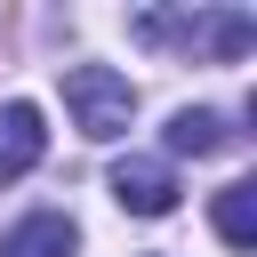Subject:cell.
<instances>
[{
	"instance_id": "6da1fadb",
	"label": "cell",
	"mask_w": 257,
	"mask_h": 257,
	"mask_svg": "<svg viewBox=\"0 0 257 257\" xmlns=\"http://www.w3.org/2000/svg\"><path fill=\"white\" fill-rule=\"evenodd\" d=\"M137 40H161V48H185V56H217V64H233V56H249L257 16H241V8H193V16L145 8V16H137Z\"/></svg>"
},
{
	"instance_id": "7a4b0ae2",
	"label": "cell",
	"mask_w": 257,
	"mask_h": 257,
	"mask_svg": "<svg viewBox=\"0 0 257 257\" xmlns=\"http://www.w3.org/2000/svg\"><path fill=\"white\" fill-rule=\"evenodd\" d=\"M64 112H72L80 137L112 145V137H128V120H137V88H128L112 64H72V72H64Z\"/></svg>"
},
{
	"instance_id": "3957f363",
	"label": "cell",
	"mask_w": 257,
	"mask_h": 257,
	"mask_svg": "<svg viewBox=\"0 0 257 257\" xmlns=\"http://www.w3.org/2000/svg\"><path fill=\"white\" fill-rule=\"evenodd\" d=\"M112 201H120L128 217H169V209H177V169H169V161L128 153V161L112 169Z\"/></svg>"
},
{
	"instance_id": "277c9868",
	"label": "cell",
	"mask_w": 257,
	"mask_h": 257,
	"mask_svg": "<svg viewBox=\"0 0 257 257\" xmlns=\"http://www.w3.org/2000/svg\"><path fill=\"white\" fill-rule=\"evenodd\" d=\"M72 249H80V225L64 209H32L24 225L0 233V257H72Z\"/></svg>"
},
{
	"instance_id": "5b68a950",
	"label": "cell",
	"mask_w": 257,
	"mask_h": 257,
	"mask_svg": "<svg viewBox=\"0 0 257 257\" xmlns=\"http://www.w3.org/2000/svg\"><path fill=\"white\" fill-rule=\"evenodd\" d=\"M40 153H48L40 112H32V104H0V185L32 177V169H40Z\"/></svg>"
},
{
	"instance_id": "8992f818",
	"label": "cell",
	"mask_w": 257,
	"mask_h": 257,
	"mask_svg": "<svg viewBox=\"0 0 257 257\" xmlns=\"http://www.w3.org/2000/svg\"><path fill=\"white\" fill-rule=\"evenodd\" d=\"M233 145V128L209 112V104H185V112H169V153H193V161H209V153H225Z\"/></svg>"
},
{
	"instance_id": "52a82bcc",
	"label": "cell",
	"mask_w": 257,
	"mask_h": 257,
	"mask_svg": "<svg viewBox=\"0 0 257 257\" xmlns=\"http://www.w3.org/2000/svg\"><path fill=\"white\" fill-rule=\"evenodd\" d=\"M217 233H225L233 249L257 241V185H225V193H217Z\"/></svg>"
}]
</instances>
